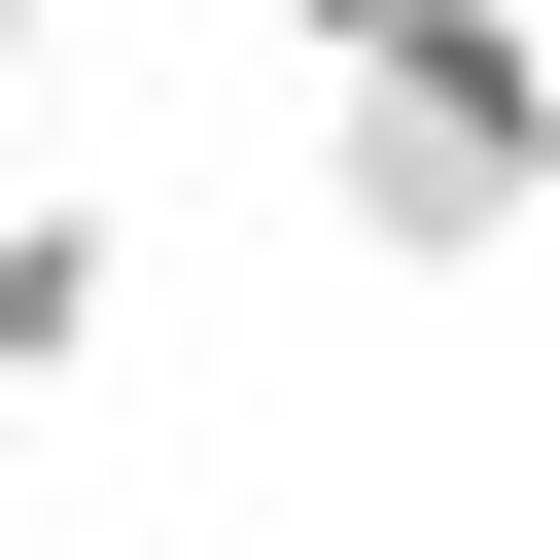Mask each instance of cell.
Wrapping results in <instances>:
<instances>
[{"label":"cell","instance_id":"2","mask_svg":"<svg viewBox=\"0 0 560 560\" xmlns=\"http://www.w3.org/2000/svg\"><path fill=\"white\" fill-rule=\"evenodd\" d=\"M105 315H140V245L70 175H0V385H105Z\"/></svg>","mask_w":560,"mask_h":560},{"label":"cell","instance_id":"4","mask_svg":"<svg viewBox=\"0 0 560 560\" xmlns=\"http://www.w3.org/2000/svg\"><path fill=\"white\" fill-rule=\"evenodd\" d=\"M35 70H70V0H0V105H35Z\"/></svg>","mask_w":560,"mask_h":560},{"label":"cell","instance_id":"1","mask_svg":"<svg viewBox=\"0 0 560 560\" xmlns=\"http://www.w3.org/2000/svg\"><path fill=\"white\" fill-rule=\"evenodd\" d=\"M315 210H350L385 280H490V245L560 210V0H385V35H315Z\"/></svg>","mask_w":560,"mask_h":560},{"label":"cell","instance_id":"3","mask_svg":"<svg viewBox=\"0 0 560 560\" xmlns=\"http://www.w3.org/2000/svg\"><path fill=\"white\" fill-rule=\"evenodd\" d=\"M245 35H280V70H315V35H385V0H245Z\"/></svg>","mask_w":560,"mask_h":560}]
</instances>
